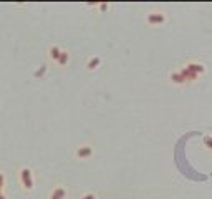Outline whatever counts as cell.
<instances>
[{"mask_svg": "<svg viewBox=\"0 0 212 199\" xmlns=\"http://www.w3.org/2000/svg\"><path fill=\"white\" fill-rule=\"evenodd\" d=\"M20 181H22V184H23V188H25V189H32V186H33V181H32V173H30V169H27V168L20 169Z\"/></svg>", "mask_w": 212, "mask_h": 199, "instance_id": "1", "label": "cell"}, {"mask_svg": "<svg viewBox=\"0 0 212 199\" xmlns=\"http://www.w3.org/2000/svg\"><path fill=\"white\" fill-rule=\"evenodd\" d=\"M89 153H91V149H89V148H83V149H80V151H78V156H86V154L89 156Z\"/></svg>", "mask_w": 212, "mask_h": 199, "instance_id": "2", "label": "cell"}, {"mask_svg": "<svg viewBox=\"0 0 212 199\" xmlns=\"http://www.w3.org/2000/svg\"><path fill=\"white\" fill-rule=\"evenodd\" d=\"M0 186H3V176L0 174Z\"/></svg>", "mask_w": 212, "mask_h": 199, "instance_id": "3", "label": "cell"}]
</instances>
